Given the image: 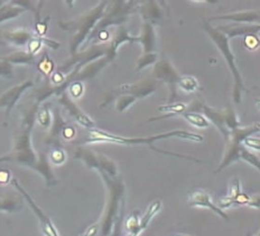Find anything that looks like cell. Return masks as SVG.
<instances>
[{"mask_svg":"<svg viewBox=\"0 0 260 236\" xmlns=\"http://www.w3.org/2000/svg\"><path fill=\"white\" fill-rule=\"evenodd\" d=\"M40 104L41 103L37 101H32L27 106L23 115L20 130L14 137L13 150L8 154L0 157V163H15L20 166H26L35 171L37 170L40 163V153L37 154L32 148L31 131Z\"/></svg>","mask_w":260,"mask_h":236,"instance_id":"obj_1","label":"cell"},{"mask_svg":"<svg viewBox=\"0 0 260 236\" xmlns=\"http://www.w3.org/2000/svg\"><path fill=\"white\" fill-rule=\"evenodd\" d=\"M170 138H178V139H184V140H189V141H195V142H202L204 139L201 135H197V133L188 132L185 130H174V131H170L165 133H159V135H155L150 137L127 138V137L112 135V133L93 128L89 130V137L85 139V142L86 143L109 142V143L123 144V146H139V144H145V146H149L151 147V149H153V144L155 142L159 140H164V139H170Z\"/></svg>","mask_w":260,"mask_h":236,"instance_id":"obj_2","label":"cell"},{"mask_svg":"<svg viewBox=\"0 0 260 236\" xmlns=\"http://www.w3.org/2000/svg\"><path fill=\"white\" fill-rule=\"evenodd\" d=\"M109 0H101L98 6L92 8L82 16L73 20L58 21L59 28L67 31H73V37L70 42V53L71 55L77 54L86 40L94 29L96 24L104 17L107 5Z\"/></svg>","mask_w":260,"mask_h":236,"instance_id":"obj_3","label":"cell"},{"mask_svg":"<svg viewBox=\"0 0 260 236\" xmlns=\"http://www.w3.org/2000/svg\"><path fill=\"white\" fill-rule=\"evenodd\" d=\"M109 190V200L105 211L104 218L100 224V230L102 235H109L113 232V227L116 229L117 225L121 219V214L123 211L124 204V186L123 182L106 173H99Z\"/></svg>","mask_w":260,"mask_h":236,"instance_id":"obj_4","label":"cell"},{"mask_svg":"<svg viewBox=\"0 0 260 236\" xmlns=\"http://www.w3.org/2000/svg\"><path fill=\"white\" fill-rule=\"evenodd\" d=\"M204 29L208 33L210 38L213 41L216 47L219 48V51L221 52L222 56H223L224 60L226 61L228 67H229V69L232 73V76H234V78H235L234 101H235V103L239 104L241 102L242 92L245 91V85H243L241 74H240L239 68H238V65H237L236 56L234 54V52H232L230 44H229L230 38L225 34L222 33L221 30H219L218 28L211 26L209 23H204Z\"/></svg>","mask_w":260,"mask_h":236,"instance_id":"obj_5","label":"cell"},{"mask_svg":"<svg viewBox=\"0 0 260 236\" xmlns=\"http://www.w3.org/2000/svg\"><path fill=\"white\" fill-rule=\"evenodd\" d=\"M256 133H260V122L254 123V125L248 126V127H242L239 126L235 128L234 130L230 132L229 138L226 139V150H225V155L223 160H222L221 165L219 168L216 169L215 173H221L228 166L234 164L240 158V152L243 147L242 140L247 137H250L256 135Z\"/></svg>","mask_w":260,"mask_h":236,"instance_id":"obj_6","label":"cell"},{"mask_svg":"<svg viewBox=\"0 0 260 236\" xmlns=\"http://www.w3.org/2000/svg\"><path fill=\"white\" fill-rule=\"evenodd\" d=\"M189 110L199 111L203 113L211 121V123H213L219 129V131L222 133V136L224 137L225 140L229 138L230 132L235 128L241 126L235 110L231 108H226L225 110L219 111L210 108V106L202 103V102H195V103L192 104L191 108H189Z\"/></svg>","mask_w":260,"mask_h":236,"instance_id":"obj_7","label":"cell"},{"mask_svg":"<svg viewBox=\"0 0 260 236\" xmlns=\"http://www.w3.org/2000/svg\"><path fill=\"white\" fill-rule=\"evenodd\" d=\"M157 90V80L154 77H146L144 80L132 84H122L120 87L110 90L105 95L104 102L101 103V108L110 104L113 100H116L119 95L122 94H132L136 96L137 99H145L156 92Z\"/></svg>","mask_w":260,"mask_h":236,"instance_id":"obj_8","label":"cell"},{"mask_svg":"<svg viewBox=\"0 0 260 236\" xmlns=\"http://www.w3.org/2000/svg\"><path fill=\"white\" fill-rule=\"evenodd\" d=\"M108 56L109 57V44L102 43V44H93L83 52H78L77 54L71 55V58L65 61L63 65L59 67V71L64 74H68L73 67H83L86 64L95 61L98 58ZM110 58V57H109ZM111 60V58H110ZM112 61V60H111Z\"/></svg>","mask_w":260,"mask_h":236,"instance_id":"obj_9","label":"cell"},{"mask_svg":"<svg viewBox=\"0 0 260 236\" xmlns=\"http://www.w3.org/2000/svg\"><path fill=\"white\" fill-rule=\"evenodd\" d=\"M75 158L82 160L88 167L96 169L99 173H106L112 177L118 175V167L115 162L101 153H95L89 149L80 147L75 151Z\"/></svg>","mask_w":260,"mask_h":236,"instance_id":"obj_10","label":"cell"},{"mask_svg":"<svg viewBox=\"0 0 260 236\" xmlns=\"http://www.w3.org/2000/svg\"><path fill=\"white\" fill-rule=\"evenodd\" d=\"M10 182H12L14 188H16V190H17L19 194L23 196L24 200L27 203H28V205L31 208V211L34 212V214L37 216V218H39V221L41 223V226H42L43 230H44V233L48 236H58L59 234L57 232V229L55 228V226H54V224L51 221V218L48 217L46 214L42 211L40 206L37 205L34 200H32V197L23 188V186L19 184V181L16 178H12V181H10Z\"/></svg>","mask_w":260,"mask_h":236,"instance_id":"obj_11","label":"cell"},{"mask_svg":"<svg viewBox=\"0 0 260 236\" xmlns=\"http://www.w3.org/2000/svg\"><path fill=\"white\" fill-rule=\"evenodd\" d=\"M153 77L157 81H161L169 85L172 92V100H174L176 96V87L181 78V75L172 65V63L167 60L157 61L153 69Z\"/></svg>","mask_w":260,"mask_h":236,"instance_id":"obj_12","label":"cell"},{"mask_svg":"<svg viewBox=\"0 0 260 236\" xmlns=\"http://www.w3.org/2000/svg\"><path fill=\"white\" fill-rule=\"evenodd\" d=\"M32 87H34V81L27 80V81L14 85V87L5 91L4 93L0 94V110L4 109L6 116H9L15 105L17 104V102L21 98V95Z\"/></svg>","mask_w":260,"mask_h":236,"instance_id":"obj_13","label":"cell"},{"mask_svg":"<svg viewBox=\"0 0 260 236\" xmlns=\"http://www.w3.org/2000/svg\"><path fill=\"white\" fill-rule=\"evenodd\" d=\"M58 103L61 104L63 108L69 112V114L71 115L75 121L79 122L81 126L86 129H93L95 128V122L91 119V117L81 110L78 104L72 100V96L68 93V91H64L59 95L56 96Z\"/></svg>","mask_w":260,"mask_h":236,"instance_id":"obj_14","label":"cell"},{"mask_svg":"<svg viewBox=\"0 0 260 236\" xmlns=\"http://www.w3.org/2000/svg\"><path fill=\"white\" fill-rule=\"evenodd\" d=\"M188 205L195 206V207L209 208L210 211L215 213L216 215H219L222 219H225V221L229 219V216L226 215V213L223 211V209H222L220 206H216L212 202V200H211V196L203 189H195L189 192Z\"/></svg>","mask_w":260,"mask_h":236,"instance_id":"obj_15","label":"cell"},{"mask_svg":"<svg viewBox=\"0 0 260 236\" xmlns=\"http://www.w3.org/2000/svg\"><path fill=\"white\" fill-rule=\"evenodd\" d=\"M37 34H34L31 30L27 28H16V29H7L0 33V38L5 43L16 47L27 46L28 42L35 37Z\"/></svg>","mask_w":260,"mask_h":236,"instance_id":"obj_16","label":"cell"},{"mask_svg":"<svg viewBox=\"0 0 260 236\" xmlns=\"http://www.w3.org/2000/svg\"><path fill=\"white\" fill-rule=\"evenodd\" d=\"M209 20L210 21L211 20H229V21H232V23H245V24L260 23V9L245 10V12L214 16V17H210Z\"/></svg>","mask_w":260,"mask_h":236,"instance_id":"obj_17","label":"cell"},{"mask_svg":"<svg viewBox=\"0 0 260 236\" xmlns=\"http://www.w3.org/2000/svg\"><path fill=\"white\" fill-rule=\"evenodd\" d=\"M222 33L225 34L229 38H234L238 36H247L250 34H258L260 31V25L254 24H245V23H234L231 25L219 26L216 27Z\"/></svg>","mask_w":260,"mask_h":236,"instance_id":"obj_18","label":"cell"},{"mask_svg":"<svg viewBox=\"0 0 260 236\" xmlns=\"http://www.w3.org/2000/svg\"><path fill=\"white\" fill-rule=\"evenodd\" d=\"M138 9L144 21H148L153 25L159 23L164 16L160 5L157 0H145Z\"/></svg>","mask_w":260,"mask_h":236,"instance_id":"obj_19","label":"cell"},{"mask_svg":"<svg viewBox=\"0 0 260 236\" xmlns=\"http://www.w3.org/2000/svg\"><path fill=\"white\" fill-rule=\"evenodd\" d=\"M124 43H138V36H132L123 25H119L116 35L108 43L109 44V57L113 61L117 56L118 48Z\"/></svg>","mask_w":260,"mask_h":236,"instance_id":"obj_20","label":"cell"},{"mask_svg":"<svg viewBox=\"0 0 260 236\" xmlns=\"http://www.w3.org/2000/svg\"><path fill=\"white\" fill-rule=\"evenodd\" d=\"M67 125L68 123L63 119L59 109L57 108L54 109L51 131H50V135L47 136L45 142L47 144H51L53 147H59V139H61L63 129Z\"/></svg>","mask_w":260,"mask_h":236,"instance_id":"obj_21","label":"cell"},{"mask_svg":"<svg viewBox=\"0 0 260 236\" xmlns=\"http://www.w3.org/2000/svg\"><path fill=\"white\" fill-rule=\"evenodd\" d=\"M138 43L143 46L144 53L156 52V33L153 24L144 21L142 33L138 36Z\"/></svg>","mask_w":260,"mask_h":236,"instance_id":"obj_22","label":"cell"},{"mask_svg":"<svg viewBox=\"0 0 260 236\" xmlns=\"http://www.w3.org/2000/svg\"><path fill=\"white\" fill-rule=\"evenodd\" d=\"M2 57L13 65H34L36 63L35 55L30 54L28 51H17Z\"/></svg>","mask_w":260,"mask_h":236,"instance_id":"obj_23","label":"cell"},{"mask_svg":"<svg viewBox=\"0 0 260 236\" xmlns=\"http://www.w3.org/2000/svg\"><path fill=\"white\" fill-rule=\"evenodd\" d=\"M186 109H187L186 105L184 103H181V102H176V103H171V104H167V105H161V106H158V111L162 112V113H165V114L161 115V116L150 117L148 121L149 122L158 121V120L167 119V117L174 116V115H177V114H183L184 112L186 111Z\"/></svg>","mask_w":260,"mask_h":236,"instance_id":"obj_24","label":"cell"},{"mask_svg":"<svg viewBox=\"0 0 260 236\" xmlns=\"http://www.w3.org/2000/svg\"><path fill=\"white\" fill-rule=\"evenodd\" d=\"M189 125L197 127L199 129H208L211 126V121L203 113L199 111H185L182 114Z\"/></svg>","mask_w":260,"mask_h":236,"instance_id":"obj_25","label":"cell"},{"mask_svg":"<svg viewBox=\"0 0 260 236\" xmlns=\"http://www.w3.org/2000/svg\"><path fill=\"white\" fill-rule=\"evenodd\" d=\"M241 186H240V180L238 178H234L231 182L230 186V192L224 200H222L219 204V206L223 209V208H229L234 205H237V200L239 195L241 194Z\"/></svg>","mask_w":260,"mask_h":236,"instance_id":"obj_26","label":"cell"},{"mask_svg":"<svg viewBox=\"0 0 260 236\" xmlns=\"http://www.w3.org/2000/svg\"><path fill=\"white\" fill-rule=\"evenodd\" d=\"M24 13H26L25 9L17 7V6H14L13 4H10V3L4 4L3 6L0 7V24L5 23V21L17 18Z\"/></svg>","mask_w":260,"mask_h":236,"instance_id":"obj_27","label":"cell"},{"mask_svg":"<svg viewBox=\"0 0 260 236\" xmlns=\"http://www.w3.org/2000/svg\"><path fill=\"white\" fill-rule=\"evenodd\" d=\"M21 205H23V204H21V200L18 196L10 194L4 197H0V212L13 213L18 211Z\"/></svg>","mask_w":260,"mask_h":236,"instance_id":"obj_28","label":"cell"},{"mask_svg":"<svg viewBox=\"0 0 260 236\" xmlns=\"http://www.w3.org/2000/svg\"><path fill=\"white\" fill-rule=\"evenodd\" d=\"M161 205L162 204L160 201H155L154 203L150 204L148 209H147V212H146L145 215L140 218L139 225H140V229H142V232H144V230L148 227V225L150 224L151 219H153L156 214L161 209Z\"/></svg>","mask_w":260,"mask_h":236,"instance_id":"obj_29","label":"cell"},{"mask_svg":"<svg viewBox=\"0 0 260 236\" xmlns=\"http://www.w3.org/2000/svg\"><path fill=\"white\" fill-rule=\"evenodd\" d=\"M50 103H46V104H43L41 108H39L36 112V120L37 122L40 123V125L45 128L48 129L51 128L52 126V122H53V113L51 112V108H50Z\"/></svg>","mask_w":260,"mask_h":236,"instance_id":"obj_30","label":"cell"},{"mask_svg":"<svg viewBox=\"0 0 260 236\" xmlns=\"http://www.w3.org/2000/svg\"><path fill=\"white\" fill-rule=\"evenodd\" d=\"M54 68H55V63H54L50 55L45 53V54L43 55L42 60L37 63V69H39L46 78H48L51 77L52 74L54 73Z\"/></svg>","mask_w":260,"mask_h":236,"instance_id":"obj_31","label":"cell"},{"mask_svg":"<svg viewBox=\"0 0 260 236\" xmlns=\"http://www.w3.org/2000/svg\"><path fill=\"white\" fill-rule=\"evenodd\" d=\"M157 61H158V54H157L156 52L144 53L136 62V71L139 72L150 65H155V63Z\"/></svg>","mask_w":260,"mask_h":236,"instance_id":"obj_32","label":"cell"},{"mask_svg":"<svg viewBox=\"0 0 260 236\" xmlns=\"http://www.w3.org/2000/svg\"><path fill=\"white\" fill-rule=\"evenodd\" d=\"M177 87L181 88L183 91L188 93H193L195 91H198L200 88L199 81L194 76H189V75H186V76H181L180 81L177 83Z\"/></svg>","mask_w":260,"mask_h":236,"instance_id":"obj_33","label":"cell"},{"mask_svg":"<svg viewBox=\"0 0 260 236\" xmlns=\"http://www.w3.org/2000/svg\"><path fill=\"white\" fill-rule=\"evenodd\" d=\"M138 99L136 96H134L132 94H122L119 95L116 99V109L119 112H124L127 111L130 106L134 105L136 103V101Z\"/></svg>","mask_w":260,"mask_h":236,"instance_id":"obj_34","label":"cell"},{"mask_svg":"<svg viewBox=\"0 0 260 236\" xmlns=\"http://www.w3.org/2000/svg\"><path fill=\"white\" fill-rule=\"evenodd\" d=\"M139 222H140V218L138 216V212H134L132 215L127 218L126 227H127V230L130 235L138 236L140 233H142Z\"/></svg>","mask_w":260,"mask_h":236,"instance_id":"obj_35","label":"cell"},{"mask_svg":"<svg viewBox=\"0 0 260 236\" xmlns=\"http://www.w3.org/2000/svg\"><path fill=\"white\" fill-rule=\"evenodd\" d=\"M44 41H45V36L36 35L35 37H32V38L28 42V44H27V51H28L32 55H36L37 53L41 51V48L44 46Z\"/></svg>","mask_w":260,"mask_h":236,"instance_id":"obj_36","label":"cell"},{"mask_svg":"<svg viewBox=\"0 0 260 236\" xmlns=\"http://www.w3.org/2000/svg\"><path fill=\"white\" fill-rule=\"evenodd\" d=\"M243 46L249 51H256L260 47V37L258 34L243 36Z\"/></svg>","mask_w":260,"mask_h":236,"instance_id":"obj_37","label":"cell"},{"mask_svg":"<svg viewBox=\"0 0 260 236\" xmlns=\"http://www.w3.org/2000/svg\"><path fill=\"white\" fill-rule=\"evenodd\" d=\"M48 158L54 165H62L67 160V153L61 147H54Z\"/></svg>","mask_w":260,"mask_h":236,"instance_id":"obj_38","label":"cell"},{"mask_svg":"<svg viewBox=\"0 0 260 236\" xmlns=\"http://www.w3.org/2000/svg\"><path fill=\"white\" fill-rule=\"evenodd\" d=\"M68 90H69V94L72 96V99H79V98H81V96H82V94L84 92L83 82H81V81L72 82L71 84L69 85Z\"/></svg>","mask_w":260,"mask_h":236,"instance_id":"obj_39","label":"cell"},{"mask_svg":"<svg viewBox=\"0 0 260 236\" xmlns=\"http://www.w3.org/2000/svg\"><path fill=\"white\" fill-rule=\"evenodd\" d=\"M10 4L14 6H17L25 9L26 12H31L32 14H36V5L34 4V0H10Z\"/></svg>","mask_w":260,"mask_h":236,"instance_id":"obj_40","label":"cell"},{"mask_svg":"<svg viewBox=\"0 0 260 236\" xmlns=\"http://www.w3.org/2000/svg\"><path fill=\"white\" fill-rule=\"evenodd\" d=\"M13 66H14L13 64H10L9 62L4 60V58L0 56V76L6 77V78L13 77L14 75Z\"/></svg>","mask_w":260,"mask_h":236,"instance_id":"obj_41","label":"cell"},{"mask_svg":"<svg viewBox=\"0 0 260 236\" xmlns=\"http://www.w3.org/2000/svg\"><path fill=\"white\" fill-rule=\"evenodd\" d=\"M242 144L243 146L252 149V150H257V151H260V138H254L252 136L247 137L242 140Z\"/></svg>","mask_w":260,"mask_h":236,"instance_id":"obj_42","label":"cell"},{"mask_svg":"<svg viewBox=\"0 0 260 236\" xmlns=\"http://www.w3.org/2000/svg\"><path fill=\"white\" fill-rule=\"evenodd\" d=\"M48 18L47 17L46 19H40V20H36V24H35V29H36V34L39 36H45L46 33H47V21H48Z\"/></svg>","mask_w":260,"mask_h":236,"instance_id":"obj_43","label":"cell"},{"mask_svg":"<svg viewBox=\"0 0 260 236\" xmlns=\"http://www.w3.org/2000/svg\"><path fill=\"white\" fill-rule=\"evenodd\" d=\"M77 135V131H75V128L72 126H69L67 125L63 129V132H62V137L64 139H67V140H72V139Z\"/></svg>","mask_w":260,"mask_h":236,"instance_id":"obj_44","label":"cell"},{"mask_svg":"<svg viewBox=\"0 0 260 236\" xmlns=\"http://www.w3.org/2000/svg\"><path fill=\"white\" fill-rule=\"evenodd\" d=\"M65 77H67V75H65L61 71H57V72H54L52 74L51 80H52V82L54 83L55 87H58V85H61L65 81Z\"/></svg>","mask_w":260,"mask_h":236,"instance_id":"obj_45","label":"cell"},{"mask_svg":"<svg viewBox=\"0 0 260 236\" xmlns=\"http://www.w3.org/2000/svg\"><path fill=\"white\" fill-rule=\"evenodd\" d=\"M9 181H12V174L8 169L0 170V185H6Z\"/></svg>","mask_w":260,"mask_h":236,"instance_id":"obj_46","label":"cell"},{"mask_svg":"<svg viewBox=\"0 0 260 236\" xmlns=\"http://www.w3.org/2000/svg\"><path fill=\"white\" fill-rule=\"evenodd\" d=\"M44 3H45V0H37V3H36V14H35V17H36V20H40V19H42L41 18V13H42V10H43V7H44Z\"/></svg>","mask_w":260,"mask_h":236,"instance_id":"obj_47","label":"cell"},{"mask_svg":"<svg viewBox=\"0 0 260 236\" xmlns=\"http://www.w3.org/2000/svg\"><path fill=\"white\" fill-rule=\"evenodd\" d=\"M248 205L254 208H260V196H252L249 198Z\"/></svg>","mask_w":260,"mask_h":236,"instance_id":"obj_48","label":"cell"},{"mask_svg":"<svg viewBox=\"0 0 260 236\" xmlns=\"http://www.w3.org/2000/svg\"><path fill=\"white\" fill-rule=\"evenodd\" d=\"M99 228H100V225H92L91 227L86 229L85 235H96L98 232H99Z\"/></svg>","mask_w":260,"mask_h":236,"instance_id":"obj_49","label":"cell"},{"mask_svg":"<svg viewBox=\"0 0 260 236\" xmlns=\"http://www.w3.org/2000/svg\"><path fill=\"white\" fill-rule=\"evenodd\" d=\"M197 3H208V4H218V0H192Z\"/></svg>","mask_w":260,"mask_h":236,"instance_id":"obj_50","label":"cell"},{"mask_svg":"<svg viewBox=\"0 0 260 236\" xmlns=\"http://www.w3.org/2000/svg\"><path fill=\"white\" fill-rule=\"evenodd\" d=\"M64 2H65V4H67L68 8L72 9L74 7V2H75V0H64Z\"/></svg>","mask_w":260,"mask_h":236,"instance_id":"obj_51","label":"cell"},{"mask_svg":"<svg viewBox=\"0 0 260 236\" xmlns=\"http://www.w3.org/2000/svg\"><path fill=\"white\" fill-rule=\"evenodd\" d=\"M256 104H257V106H258L259 110H260V99H258V100L256 101Z\"/></svg>","mask_w":260,"mask_h":236,"instance_id":"obj_52","label":"cell"},{"mask_svg":"<svg viewBox=\"0 0 260 236\" xmlns=\"http://www.w3.org/2000/svg\"><path fill=\"white\" fill-rule=\"evenodd\" d=\"M4 4H6V2H5V0H0V7H2Z\"/></svg>","mask_w":260,"mask_h":236,"instance_id":"obj_53","label":"cell"},{"mask_svg":"<svg viewBox=\"0 0 260 236\" xmlns=\"http://www.w3.org/2000/svg\"><path fill=\"white\" fill-rule=\"evenodd\" d=\"M161 3H162V4H164V3H165V0H161Z\"/></svg>","mask_w":260,"mask_h":236,"instance_id":"obj_54","label":"cell"},{"mask_svg":"<svg viewBox=\"0 0 260 236\" xmlns=\"http://www.w3.org/2000/svg\"><path fill=\"white\" fill-rule=\"evenodd\" d=\"M5 2H6V3H7V2H10V0H5Z\"/></svg>","mask_w":260,"mask_h":236,"instance_id":"obj_55","label":"cell"},{"mask_svg":"<svg viewBox=\"0 0 260 236\" xmlns=\"http://www.w3.org/2000/svg\"><path fill=\"white\" fill-rule=\"evenodd\" d=\"M258 36H259V37H260V31H259V33H258Z\"/></svg>","mask_w":260,"mask_h":236,"instance_id":"obj_56","label":"cell"},{"mask_svg":"<svg viewBox=\"0 0 260 236\" xmlns=\"http://www.w3.org/2000/svg\"><path fill=\"white\" fill-rule=\"evenodd\" d=\"M258 235H260V232H259V233H258Z\"/></svg>","mask_w":260,"mask_h":236,"instance_id":"obj_57","label":"cell"}]
</instances>
